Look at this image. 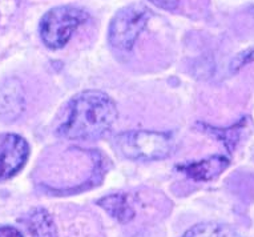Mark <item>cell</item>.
<instances>
[{
    "mask_svg": "<svg viewBox=\"0 0 254 237\" xmlns=\"http://www.w3.org/2000/svg\"><path fill=\"white\" fill-rule=\"evenodd\" d=\"M229 158L225 156H212L200 161H192L179 165V169L196 181H210L225 171Z\"/></svg>",
    "mask_w": 254,
    "mask_h": 237,
    "instance_id": "cell-7",
    "label": "cell"
},
{
    "mask_svg": "<svg viewBox=\"0 0 254 237\" xmlns=\"http://www.w3.org/2000/svg\"><path fill=\"white\" fill-rule=\"evenodd\" d=\"M183 237H240L238 233L229 225L218 223H202L185 232Z\"/></svg>",
    "mask_w": 254,
    "mask_h": 237,
    "instance_id": "cell-10",
    "label": "cell"
},
{
    "mask_svg": "<svg viewBox=\"0 0 254 237\" xmlns=\"http://www.w3.org/2000/svg\"><path fill=\"white\" fill-rule=\"evenodd\" d=\"M25 224L32 237H56L54 220L46 209L35 208L27 215Z\"/></svg>",
    "mask_w": 254,
    "mask_h": 237,
    "instance_id": "cell-9",
    "label": "cell"
},
{
    "mask_svg": "<svg viewBox=\"0 0 254 237\" xmlns=\"http://www.w3.org/2000/svg\"><path fill=\"white\" fill-rule=\"evenodd\" d=\"M115 144L123 156L130 160H160L175 150V139L169 132L128 131L117 135Z\"/></svg>",
    "mask_w": 254,
    "mask_h": 237,
    "instance_id": "cell-2",
    "label": "cell"
},
{
    "mask_svg": "<svg viewBox=\"0 0 254 237\" xmlns=\"http://www.w3.org/2000/svg\"><path fill=\"white\" fill-rule=\"evenodd\" d=\"M156 7L167 11H175L180 4V0H150Z\"/></svg>",
    "mask_w": 254,
    "mask_h": 237,
    "instance_id": "cell-13",
    "label": "cell"
},
{
    "mask_svg": "<svg viewBox=\"0 0 254 237\" xmlns=\"http://www.w3.org/2000/svg\"><path fill=\"white\" fill-rule=\"evenodd\" d=\"M89 19L84 9L75 5H60L51 9L40 21V36L51 50L65 46L80 25Z\"/></svg>",
    "mask_w": 254,
    "mask_h": 237,
    "instance_id": "cell-3",
    "label": "cell"
},
{
    "mask_svg": "<svg viewBox=\"0 0 254 237\" xmlns=\"http://www.w3.org/2000/svg\"><path fill=\"white\" fill-rule=\"evenodd\" d=\"M150 11L142 4H130L121 8L109 25L108 39L111 46L120 51H130L140 33L146 27Z\"/></svg>",
    "mask_w": 254,
    "mask_h": 237,
    "instance_id": "cell-4",
    "label": "cell"
},
{
    "mask_svg": "<svg viewBox=\"0 0 254 237\" xmlns=\"http://www.w3.org/2000/svg\"><path fill=\"white\" fill-rule=\"evenodd\" d=\"M97 204L108 213L109 216L120 223H128L134 217V209L129 201V196L125 193H113L99 200Z\"/></svg>",
    "mask_w": 254,
    "mask_h": 237,
    "instance_id": "cell-8",
    "label": "cell"
},
{
    "mask_svg": "<svg viewBox=\"0 0 254 237\" xmlns=\"http://www.w3.org/2000/svg\"><path fill=\"white\" fill-rule=\"evenodd\" d=\"M29 146L19 135H5L0 140V181L11 179L24 166Z\"/></svg>",
    "mask_w": 254,
    "mask_h": 237,
    "instance_id": "cell-5",
    "label": "cell"
},
{
    "mask_svg": "<svg viewBox=\"0 0 254 237\" xmlns=\"http://www.w3.org/2000/svg\"><path fill=\"white\" fill-rule=\"evenodd\" d=\"M254 62V47L249 48V50L244 51L241 54H238L236 58L230 63V71L237 72L245 66H248L249 63Z\"/></svg>",
    "mask_w": 254,
    "mask_h": 237,
    "instance_id": "cell-12",
    "label": "cell"
},
{
    "mask_svg": "<svg viewBox=\"0 0 254 237\" xmlns=\"http://www.w3.org/2000/svg\"><path fill=\"white\" fill-rule=\"evenodd\" d=\"M117 119L115 101L100 91H85L68 103L58 135L69 140H96Z\"/></svg>",
    "mask_w": 254,
    "mask_h": 237,
    "instance_id": "cell-1",
    "label": "cell"
},
{
    "mask_svg": "<svg viewBox=\"0 0 254 237\" xmlns=\"http://www.w3.org/2000/svg\"><path fill=\"white\" fill-rule=\"evenodd\" d=\"M24 111V92L16 79L5 80L0 85V117L12 121Z\"/></svg>",
    "mask_w": 254,
    "mask_h": 237,
    "instance_id": "cell-6",
    "label": "cell"
},
{
    "mask_svg": "<svg viewBox=\"0 0 254 237\" xmlns=\"http://www.w3.org/2000/svg\"><path fill=\"white\" fill-rule=\"evenodd\" d=\"M0 237H23V235L13 227H0Z\"/></svg>",
    "mask_w": 254,
    "mask_h": 237,
    "instance_id": "cell-14",
    "label": "cell"
},
{
    "mask_svg": "<svg viewBox=\"0 0 254 237\" xmlns=\"http://www.w3.org/2000/svg\"><path fill=\"white\" fill-rule=\"evenodd\" d=\"M244 123L245 120H242L241 123H238L237 125H234L232 128L229 129H217V128H210V127H206V125H202L205 132H210L212 135L217 136V138L220 139L221 142L224 143L229 150H232L234 147V144L238 142V135L241 132L242 129H244Z\"/></svg>",
    "mask_w": 254,
    "mask_h": 237,
    "instance_id": "cell-11",
    "label": "cell"
}]
</instances>
